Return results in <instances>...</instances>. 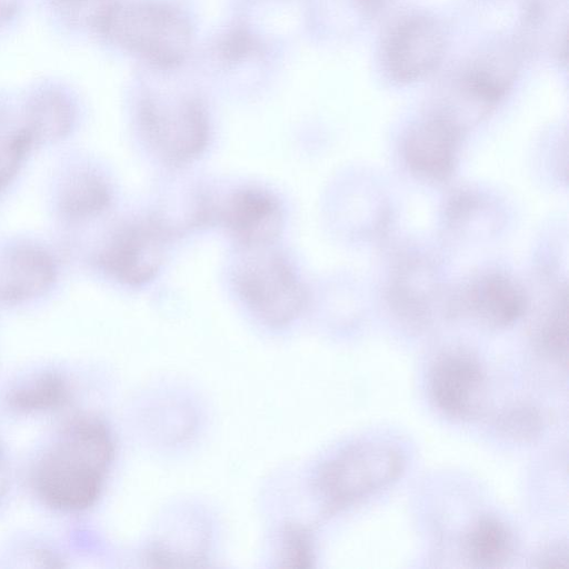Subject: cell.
Instances as JSON below:
<instances>
[{"label": "cell", "instance_id": "d6986e66", "mask_svg": "<svg viewBox=\"0 0 569 569\" xmlns=\"http://www.w3.org/2000/svg\"><path fill=\"white\" fill-rule=\"evenodd\" d=\"M535 345L538 351L551 360L567 362V308L560 303L539 328Z\"/></svg>", "mask_w": 569, "mask_h": 569}, {"label": "cell", "instance_id": "ffe728a7", "mask_svg": "<svg viewBox=\"0 0 569 569\" xmlns=\"http://www.w3.org/2000/svg\"><path fill=\"white\" fill-rule=\"evenodd\" d=\"M284 542V559L293 561L296 567H308L312 561V547L311 540L307 532L301 530H289L283 540Z\"/></svg>", "mask_w": 569, "mask_h": 569}, {"label": "cell", "instance_id": "30bf717a", "mask_svg": "<svg viewBox=\"0 0 569 569\" xmlns=\"http://www.w3.org/2000/svg\"><path fill=\"white\" fill-rule=\"evenodd\" d=\"M460 137L461 127L439 111L419 122L405 140L409 169L428 180H446L453 171Z\"/></svg>", "mask_w": 569, "mask_h": 569}, {"label": "cell", "instance_id": "52a82bcc", "mask_svg": "<svg viewBox=\"0 0 569 569\" xmlns=\"http://www.w3.org/2000/svg\"><path fill=\"white\" fill-rule=\"evenodd\" d=\"M445 51L441 24L425 13L408 14L393 22L383 36L382 68L393 81H417L440 64Z\"/></svg>", "mask_w": 569, "mask_h": 569}, {"label": "cell", "instance_id": "2e32d148", "mask_svg": "<svg viewBox=\"0 0 569 569\" xmlns=\"http://www.w3.org/2000/svg\"><path fill=\"white\" fill-rule=\"evenodd\" d=\"M69 397V387L63 377L44 372L12 389L7 401L18 411L39 412L64 406Z\"/></svg>", "mask_w": 569, "mask_h": 569}, {"label": "cell", "instance_id": "6da1fadb", "mask_svg": "<svg viewBox=\"0 0 569 569\" xmlns=\"http://www.w3.org/2000/svg\"><path fill=\"white\" fill-rule=\"evenodd\" d=\"M113 452L112 438L101 421L74 419L36 466L33 483L38 496L61 511L91 507L100 496Z\"/></svg>", "mask_w": 569, "mask_h": 569}, {"label": "cell", "instance_id": "8992f818", "mask_svg": "<svg viewBox=\"0 0 569 569\" xmlns=\"http://www.w3.org/2000/svg\"><path fill=\"white\" fill-rule=\"evenodd\" d=\"M171 229L159 218H143L117 229L97 262L114 280L128 286L150 281L163 263Z\"/></svg>", "mask_w": 569, "mask_h": 569}, {"label": "cell", "instance_id": "277c9868", "mask_svg": "<svg viewBox=\"0 0 569 569\" xmlns=\"http://www.w3.org/2000/svg\"><path fill=\"white\" fill-rule=\"evenodd\" d=\"M266 248H254L253 256L238 266L234 286L243 303L260 320L281 327L300 315L306 290L291 263Z\"/></svg>", "mask_w": 569, "mask_h": 569}, {"label": "cell", "instance_id": "5b68a950", "mask_svg": "<svg viewBox=\"0 0 569 569\" xmlns=\"http://www.w3.org/2000/svg\"><path fill=\"white\" fill-rule=\"evenodd\" d=\"M139 117L147 141L169 163H188L207 148L208 118L196 99L148 97Z\"/></svg>", "mask_w": 569, "mask_h": 569}, {"label": "cell", "instance_id": "3957f363", "mask_svg": "<svg viewBox=\"0 0 569 569\" xmlns=\"http://www.w3.org/2000/svg\"><path fill=\"white\" fill-rule=\"evenodd\" d=\"M406 468L403 452L386 441L350 445L329 459L317 477V490L331 511H337L397 481Z\"/></svg>", "mask_w": 569, "mask_h": 569}, {"label": "cell", "instance_id": "44dd1931", "mask_svg": "<svg viewBox=\"0 0 569 569\" xmlns=\"http://www.w3.org/2000/svg\"><path fill=\"white\" fill-rule=\"evenodd\" d=\"M568 547L566 542H556L539 552L537 562L539 567L562 568L568 567Z\"/></svg>", "mask_w": 569, "mask_h": 569}, {"label": "cell", "instance_id": "e0dca14e", "mask_svg": "<svg viewBox=\"0 0 569 569\" xmlns=\"http://www.w3.org/2000/svg\"><path fill=\"white\" fill-rule=\"evenodd\" d=\"M33 146L24 121H14L0 110V192L12 182Z\"/></svg>", "mask_w": 569, "mask_h": 569}, {"label": "cell", "instance_id": "ac0fdd59", "mask_svg": "<svg viewBox=\"0 0 569 569\" xmlns=\"http://www.w3.org/2000/svg\"><path fill=\"white\" fill-rule=\"evenodd\" d=\"M497 431L513 441L529 442L538 438L543 429V419L538 408L529 403L507 407L495 419Z\"/></svg>", "mask_w": 569, "mask_h": 569}, {"label": "cell", "instance_id": "9a60e30c", "mask_svg": "<svg viewBox=\"0 0 569 569\" xmlns=\"http://www.w3.org/2000/svg\"><path fill=\"white\" fill-rule=\"evenodd\" d=\"M23 121L34 146L51 143L70 132L73 110L66 98L48 92L29 103Z\"/></svg>", "mask_w": 569, "mask_h": 569}, {"label": "cell", "instance_id": "8fae6325", "mask_svg": "<svg viewBox=\"0 0 569 569\" xmlns=\"http://www.w3.org/2000/svg\"><path fill=\"white\" fill-rule=\"evenodd\" d=\"M57 262L44 248L13 244L0 257V302L21 303L46 293L57 279Z\"/></svg>", "mask_w": 569, "mask_h": 569}, {"label": "cell", "instance_id": "5bb4252c", "mask_svg": "<svg viewBox=\"0 0 569 569\" xmlns=\"http://www.w3.org/2000/svg\"><path fill=\"white\" fill-rule=\"evenodd\" d=\"M516 548L510 528L496 517H482L468 530L465 552L476 567L497 568L511 559Z\"/></svg>", "mask_w": 569, "mask_h": 569}, {"label": "cell", "instance_id": "9c48e42d", "mask_svg": "<svg viewBox=\"0 0 569 569\" xmlns=\"http://www.w3.org/2000/svg\"><path fill=\"white\" fill-rule=\"evenodd\" d=\"M218 217L248 249L268 247L279 237L283 224L278 199L253 187L234 191L218 211Z\"/></svg>", "mask_w": 569, "mask_h": 569}, {"label": "cell", "instance_id": "7402d4cb", "mask_svg": "<svg viewBox=\"0 0 569 569\" xmlns=\"http://www.w3.org/2000/svg\"><path fill=\"white\" fill-rule=\"evenodd\" d=\"M0 461H1V450H0ZM0 469H1V466H0Z\"/></svg>", "mask_w": 569, "mask_h": 569}, {"label": "cell", "instance_id": "ba28073f", "mask_svg": "<svg viewBox=\"0 0 569 569\" xmlns=\"http://www.w3.org/2000/svg\"><path fill=\"white\" fill-rule=\"evenodd\" d=\"M429 393L435 406L447 417L470 421L485 410L486 372L479 360L462 350L439 356L431 366Z\"/></svg>", "mask_w": 569, "mask_h": 569}, {"label": "cell", "instance_id": "7c38bea8", "mask_svg": "<svg viewBox=\"0 0 569 569\" xmlns=\"http://www.w3.org/2000/svg\"><path fill=\"white\" fill-rule=\"evenodd\" d=\"M462 308L491 328H506L522 317L526 295L502 273H487L472 281L462 293Z\"/></svg>", "mask_w": 569, "mask_h": 569}, {"label": "cell", "instance_id": "4fadbf2b", "mask_svg": "<svg viewBox=\"0 0 569 569\" xmlns=\"http://www.w3.org/2000/svg\"><path fill=\"white\" fill-rule=\"evenodd\" d=\"M111 199V189L102 176L91 170H79L62 182L58 209L69 221H86L104 212Z\"/></svg>", "mask_w": 569, "mask_h": 569}, {"label": "cell", "instance_id": "7a4b0ae2", "mask_svg": "<svg viewBox=\"0 0 569 569\" xmlns=\"http://www.w3.org/2000/svg\"><path fill=\"white\" fill-rule=\"evenodd\" d=\"M101 28L116 43L164 68L180 63L191 41L190 26L180 12L149 0L109 4Z\"/></svg>", "mask_w": 569, "mask_h": 569}]
</instances>
